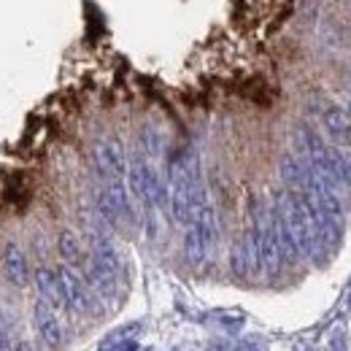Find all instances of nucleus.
I'll list each match as a JSON object with an SVG mask.
<instances>
[{
  "mask_svg": "<svg viewBox=\"0 0 351 351\" xmlns=\"http://www.w3.org/2000/svg\"><path fill=\"white\" fill-rule=\"evenodd\" d=\"M208 203L200 154L186 146L178 149L168 162V208L178 227H189L197 211Z\"/></svg>",
  "mask_w": 351,
  "mask_h": 351,
  "instance_id": "nucleus-1",
  "label": "nucleus"
},
{
  "mask_svg": "<svg viewBox=\"0 0 351 351\" xmlns=\"http://www.w3.org/2000/svg\"><path fill=\"white\" fill-rule=\"evenodd\" d=\"M254 211V224H252V232H254V241H257V263H260V273L265 278H276L281 273V249H278V241H276V230H273V208L257 203L252 206Z\"/></svg>",
  "mask_w": 351,
  "mask_h": 351,
  "instance_id": "nucleus-2",
  "label": "nucleus"
},
{
  "mask_svg": "<svg viewBox=\"0 0 351 351\" xmlns=\"http://www.w3.org/2000/svg\"><path fill=\"white\" fill-rule=\"evenodd\" d=\"M92 162H95V171H97V176L103 181H108V178H125V173H128V152H125V143L119 138L100 141L92 149Z\"/></svg>",
  "mask_w": 351,
  "mask_h": 351,
  "instance_id": "nucleus-3",
  "label": "nucleus"
},
{
  "mask_svg": "<svg viewBox=\"0 0 351 351\" xmlns=\"http://www.w3.org/2000/svg\"><path fill=\"white\" fill-rule=\"evenodd\" d=\"M57 278L62 284V295H65V308L73 313H84L92 306V292H89L87 281L73 270V265H62L57 267Z\"/></svg>",
  "mask_w": 351,
  "mask_h": 351,
  "instance_id": "nucleus-4",
  "label": "nucleus"
},
{
  "mask_svg": "<svg viewBox=\"0 0 351 351\" xmlns=\"http://www.w3.org/2000/svg\"><path fill=\"white\" fill-rule=\"evenodd\" d=\"M103 200L108 203L111 214L117 217V224H132L135 221V211H132L130 203V192H128V184L125 178H108L100 189Z\"/></svg>",
  "mask_w": 351,
  "mask_h": 351,
  "instance_id": "nucleus-5",
  "label": "nucleus"
},
{
  "mask_svg": "<svg viewBox=\"0 0 351 351\" xmlns=\"http://www.w3.org/2000/svg\"><path fill=\"white\" fill-rule=\"evenodd\" d=\"M33 327L38 330V335L44 338V343L49 349H60L62 343V324L57 319V311L44 303L41 298L33 303Z\"/></svg>",
  "mask_w": 351,
  "mask_h": 351,
  "instance_id": "nucleus-6",
  "label": "nucleus"
},
{
  "mask_svg": "<svg viewBox=\"0 0 351 351\" xmlns=\"http://www.w3.org/2000/svg\"><path fill=\"white\" fill-rule=\"evenodd\" d=\"M278 171H281V178H284L287 189H292V192H308L316 184V173L311 171V165H308L303 157L284 154Z\"/></svg>",
  "mask_w": 351,
  "mask_h": 351,
  "instance_id": "nucleus-7",
  "label": "nucleus"
},
{
  "mask_svg": "<svg viewBox=\"0 0 351 351\" xmlns=\"http://www.w3.org/2000/svg\"><path fill=\"white\" fill-rule=\"evenodd\" d=\"M36 289H38V298L44 303H49L54 311H62L65 308V295H62V284L57 278V270L38 267L36 270Z\"/></svg>",
  "mask_w": 351,
  "mask_h": 351,
  "instance_id": "nucleus-8",
  "label": "nucleus"
},
{
  "mask_svg": "<svg viewBox=\"0 0 351 351\" xmlns=\"http://www.w3.org/2000/svg\"><path fill=\"white\" fill-rule=\"evenodd\" d=\"M3 273L5 278L14 284V287H25L30 273H27V260L22 254V249L16 243H5V252H3Z\"/></svg>",
  "mask_w": 351,
  "mask_h": 351,
  "instance_id": "nucleus-9",
  "label": "nucleus"
},
{
  "mask_svg": "<svg viewBox=\"0 0 351 351\" xmlns=\"http://www.w3.org/2000/svg\"><path fill=\"white\" fill-rule=\"evenodd\" d=\"M322 125H324L327 135H330L335 143H341V146L349 143L351 130H349V114H346V108H341V106H327L324 114H322Z\"/></svg>",
  "mask_w": 351,
  "mask_h": 351,
  "instance_id": "nucleus-10",
  "label": "nucleus"
},
{
  "mask_svg": "<svg viewBox=\"0 0 351 351\" xmlns=\"http://www.w3.org/2000/svg\"><path fill=\"white\" fill-rule=\"evenodd\" d=\"M184 257H186V263L192 265V267H200V265L208 260V252H206L203 238H200V232H197L195 224L186 227V235H184Z\"/></svg>",
  "mask_w": 351,
  "mask_h": 351,
  "instance_id": "nucleus-11",
  "label": "nucleus"
},
{
  "mask_svg": "<svg viewBox=\"0 0 351 351\" xmlns=\"http://www.w3.org/2000/svg\"><path fill=\"white\" fill-rule=\"evenodd\" d=\"M230 270L235 278H246L252 273V263H249V246H246V235H241L232 249H230Z\"/></svg>",
  "mask_w": 351,
  "mask_h": 351,
  "instance_id": "nucleus-12",
  "label": "nucleus"
},
{
  "mask_svg": "<svg viewBox=\"0 0 351 351\" xmlns=\"http://www.w3.org/2000/svg\"><path fill=\"white\" fill-rule=\"evenodd\" d=\"M57 252H60V257L65 260V265L82 263V243H79V235L71 232V230H62L60 238H57Z\"/></svg>",
  "mask_w": 351,
  "mask_h": 351,
  "instance_id": "nucleus-13",
  "label": "nucleus"
},
{
  "mask_svg": "<svg viewBox=\"0 0 351 351\" xmlns=\"http://www.w3.org/2000/svg\"><path fill=\"white\" fill-rule=\"evenodd\" d=\"M141 330H143V324H141V322H130V324L117 327V330L106 338V346H103V349H111V346L125 343V341H135V335H141Z\"/></svg>",
  "mask_w": 351,
  "mask_h": 351,
  "instance_id": "nucleus-14",
  "label": "nucleus"
},
{
  "mask_svg": "<svg viewBox=\"0 0 351 351\" xmlns=\"http://www.w3.org/2000/svg\"><path fill=\"white\" fill-rule=\"evenodd\" d=\"M0 351H14V343H11V335L8 330L0 324Z\"/></svg>",
  "mask_w": 351,
  "mask_h": 351,
  "instance_id": "nucleus-15",
  "label": "nucleus"
},
{
  "mask_svg": "<svg viewBox=\"0 0 351 351\" xmlns=\"http://www.w3.org/2000/svg\"><path fill=\"white\" fill-rule=\"evenodd\" d=\"M327 351H346V343H343V335H341V341H338V338H332V343L327 346Z\"/></svg>",
  "mask_w": 351,
  "mask_h": 351,
  "instance_id": "nucleus-16",
  "label": "nucleus"
},
{
  "mask_svg": "<svg viewBox=\"0 0 351 351\" xmlns=\"http://www.w3.org/2000/svg\"><path fill=\"white\" fill-rule=\"evenodd\" d=\"M14 351H36V349H33V346H30L27 341H19V343L14 346Z\"/></svg>",
  "mask_w": 351,
  "mask_h": 351,
  "instance_id": "nucleus-17",
  "label": "nucleus"
}]
</instances>
